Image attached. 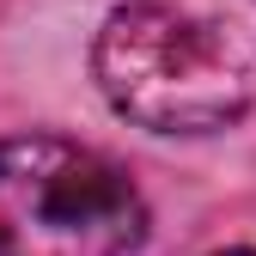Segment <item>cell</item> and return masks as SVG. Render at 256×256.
Masks as SVG:
<instances>
[{
  "mask_svg": "<svg viewBox=\"0 0 256 256\" xmlns=\"http://www.w3.org/2000/svg\"><path fill=\"white\" fill-rule=\"evenodd\" d=\"M116 116L152 134H208L256 104V0H128L92 49Z\"/></svg>",
  "mask_w": 256,
  "mask_h": 256,
  "instance_id": "6da1fadb",
  "label": "cell"
},
{
  "mask_svg": "<svg viewBox=\"0 0 256 256\" xmlns=\"http://www.w3.org/2000/svg\"><path fill=\"white\" fill-rule=\"evenodd\" d=\"M226 256H256V250H226Z\"/></svg>",
  "mask_w": 256,
  "mask_h": 256,
  "instance_id": "3957f363",
  "label": "cell"
},
{
  "mask_svg": "<svg viewBox=\"0 0 256 256\" xmlns=\"http://www.w3.org/2000/svg\"><path fill=\"white\" fill-rule=\"evenodd\" d=\"M146 202L122 165L61 134L0 140V256H128Z\"/></svg>",
  "mask_w": 256,
  "mask_h": 256,
  "instance_id": "7a4b0ae2",
  "label": "cell"
}]
</instances>
